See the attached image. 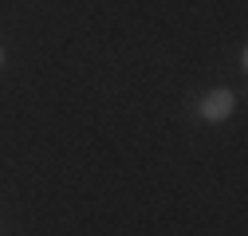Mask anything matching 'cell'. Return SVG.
Instances as JSON below:
<instances>
[{"label":"cell","instance_id":"1","mask_svg":"<svg viewBox=\"0 0 248 236\" xmlns=\"http://www.w3.org/2000/svg\"><path fill=\"white\" fill-rule=\"evenodd\" d=\"M201 118L205 122H225V118L232 114V95L225 91V87H217V91H209V95H201Z\"/></svg>","mask_w":248,"mask_h":236},{"label":"cell","instance_id":"2","mask_svg":"<svg viewBox=\"0 0 248 236\" xmlns=\"http://www.w3.org/2000/svg\"><path fill=\"white\" fill-rule=\"evenodd\" d=\"M0 63H4V51H0Z\"/></svg>","mask_w":248,"mask_h":236}]
</instances>
